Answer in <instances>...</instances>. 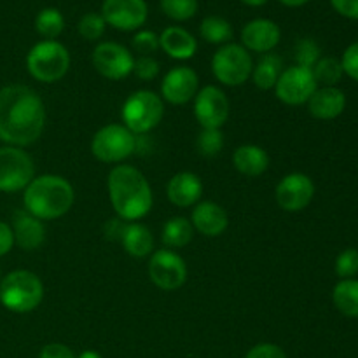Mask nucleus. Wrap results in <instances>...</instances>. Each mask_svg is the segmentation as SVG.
Returning <instances> with one entry per match:
<instances>
[{"mask_svg":"<svg viewBox=\"0 0 358 358\" xmlns=\"http://www.w3.org/2000/svg\"><path fill=\"white\" fill-rule=\"evenodd\" d=\"M45 105L31 87L13 84L0 90V142L27 147L41 138Z\"/></svg>","mask_w":358,"mask_h":358,"instance_id":"nucleus-1","label":"nucleus"},{"mask_svg":"<svg viewBox=\"0 0 358 358\" xmlns=\"http://www.w3.org/2000/svg\"><path fill=\"white\" fill-rule=\"evenodd\" d=\"M107 189L110 205L124 222H136L152 210L154 194L149 180L131 164H119L108 171Z\"/></svg>","mask_w":358,"mask_h":358,"instance_id":"nucleus-2","label":"nucleus"},{"mask_svg":"<svg viewBox=\"0 0 358 358\" xmlns=\"http://www.w3.org/2000/svg\"><path fill=\"white\" fill-rule=\"evenodd\" d=\"M76 192L72 184L59 175H41L28 184L23 205L30 215L38 220H55L70 212Z\"/></svg>","mask_w":358,"mask_h":358,"instance_id":"nucleus-3","label":"nucleus"},{"mask_svg":"<svg viewBox=\"0 0 358 358\" xmlns=\"http://www.w3.org/2000/svg\"><path fill=\"white\" fill-rule=\"evenodd\" d=\"M44 299V285L35 273L16 269L0 282V303L13 313H30Z\"/></svg>","mask_w":358,"mask_h":358,"instance_id":"nucleus-4","label":"nucleus"},{"mask_svg":"<svg viewBox=\"0 0 358 358\" xmlns=\"http://www.w3.org/2000/svg\"><path fill=\"white\" fill-rule=\"evenodd\" d=\"M27 69L38 83H58L70 69L69 49L58 41L37 42L27 55Z\"/></svg>","mask_w":358,"mask_h":358,"instance_id":"nucleus-5","label":"nucleus"},{"mask_svg":"<svg viewBox=\"0 0 358 358\" xmlns=\"http://www.w3.org/2000/svg\"><path fill=\"white\" fill-rule=\"evenodd\" d=\"M122 122L133 135H143L159 126L164 117L163 98L149 90H138L122 105Z\"/></svg>","mask_w":358,"mask_h":358,"instance_id":"nucleus-6","label":"nucleus"},{"mask_svg":"<svg viewBox=\"0 0 358 358\" xmlns=\"http://www.w3.org/2000/svg\"><path fill=\"white\" fill-rule=\"evenodd\" d=\"M254 59L241 44H224L212 58L213 77L224 86H243L252 77Z\"/></svg>","mask_w":358,"mask_h":358,"instance_id":"nucleus-7","label":"nucleus"},{"mask_svg":"<svg viewBox=\"0 0 358 358\" xmlns=\"http://www.w3.org/2000/svg\"><path fill=\"white\" fill-rule=\"evenodd\" d=\"M136 149V135L124 124H107L94 133L91 154L101 163H122Z\"/></svg>","mask_w":358,"mask_h":358,"instance_id":"nucleus-8","label":"nucleus"},{"mask_svg":"<svg viewBox=\"0 0 358 358\" xmlns=\"http://www.w3.org/2000/svg\"><path fill=\"white\" fill-rule=\"evenodd\" d=\"M35 178V164L21 147H0V192L24 191Z\"/></svg>","mask_w":358,"mask_h":358,"instance_id":"nucleus-9","label":"nucleus"},{"mask_svg":"<svg viewBox=\"0 0 358 358\" xmlns=\"http://www.w3.org/2000/svg\"><path fill=\"white\" fill-rule=\"evenodd\" d=\"M317 90L318 84L315 80L313 70L299 65L283 70L275 86L276 98L282 103L290 105V107H299V105L308 103V100L313 96Z\"/></svg>","mask_w":358,"mask_h":358,"instance_id":"nucleus-10","label":"nucleus"},{"mask_svg":"<svg viewBox=\"0 0 358 358\" xmlns=\"http://www.w3.org/2000/svg\"><path fill=\"white\" fill-rule=\"evenodd\" d=\"M149 278L157 289L171 292L180 289L187 280V264L177 252L156 250L150 255Z\"/></svg>","mask_w":358,"mask_h":358,"instance_id":"nucleus-11","label":"nucleus"},{"mask_svg":"<svg viewBox=\"0 0 358 358\" xmlns=\"http://www.w3.org/2000/svg\"><path fill=\"white\" fill-rule=\"evenodd\" d=\"M93 66L101 77L110 80L126 79L129 73H133L135 65V56L131 55L128 48L117 42H100L94 48Z\"/></svg>","mask_w":358,"mask_h":358,"instance_id":"nucleus-12","label":"nucleus"},{"mask_svg":"<svg viewBox=\"0 0 358 358\" xmlns=\"http://www.w3.org/2000/svg\"><path fill=\"white\" fill-rule=\"evenodd\" d=\"M196 121L203 129H220L229 117V100L217 86H206L194 96Z\"/></svg>","mask_w":358,"mask_h":358,"instance_id":"nucleus-13","label":"nucleus"},{"mask_svg":"<svg viewBox=\"0 0 358 358\" xmlns=\"http://www.w3.org/2000/svg\"><path fill=\"white\" fill-rule=\"evenodd\" d=\"M101 16L115 30L133 31L143 27L149 16L145 0H103Z\"/></svg>","mask_w":358,"mask_h":358,"instance_id":"nucleus-14","label":"nucleus"},{"mask_svg":"<svg viewBox=\"0 0 358 358\" xmlns=\"http://www.w3.org/2000/svg\"><path fill=\"white\" fill-rule=\"evenodd\" d=\"M315 196V184L308 175L289 173L278 182L275 189L276 205L283 212L296 213L306 208Z\"/></svg>","mask_w":358,"mask_h":358,"instance_id":"nucleus-15","label":"nucleus"},{"mask_svg":"<svg viewBox=\"0 0 358 358\" xmlns=\"http://www.w3.org/2000/svg\"><path fill=\"white\" fill-rule=\"evenodd\" d=\"M199 77L191 66H173L161 83V98L171 105H185L198 94Z\"/></svg>","mask_w":358,"mask_h":358,"instance_id":"nucleus-16","label":"nucleus"},{"mask_svg":"<svg viewBox=\"0 0 358 358\" xmlns=\"http://www.w3.org/2000/svg\"><path fill=\"white\" fill-rule=\"evenodd\" d=\"M282 38V30L278 24L266 17L248 21L241 30V45L248 52H259V55H268Z\"/></svg>","mask_w":358,"mask_h":358,"instance_id":"nucleus-17","label":"nucleus"},{"mask_svg":"<svg viewBox=\"0 0 358 358\" xmlns=\"http://www.w3.org/2000/svg\"><path fill=\"white\" fill-rule=\"evenodd\" d=\"M191 224L194 231L206 238H217L229 226L227 212L215 201H201L194 205L191 215Z\"/></svg>","mask_w":358,"mask_h":358,"instance_id":"nucleus-18","label":"nucleus"},{"mask_svg":"<svg viewBox=\"0 0 358 358\" xmlns=\"http://www.w3.org/2000/svg\"><path fill=\"white\" fill-rule=\"evenodd\" d=\"M166 194L171 205L178 208H189L198 205L203 196V182L192 171H180L173 175L166 185Z\"/></svg>","mask_w":358,"mask_h":358,"instance_id":"nucleus-19","label":"nucleus"},{"mask_svg":"<svg viewBox=\"0 0 358 358\" xmlns=\"http://www.w3.org/2000/svg\"><path fill=\"white\" fill-rule=\"evenodd\" d=\"M346 108V94L336 86H322L308 100V110L315 119L331 121L339 117Z\"/></svg>","mask_w":358,"mask_h":358,"instance_id":"nucleus-20","label":"nucleus"},{"mask_svg":"<svg viewBox=\"0 0 358 358\" xmlns=\"http://www.w3.org/2000/svg\"><path fill=\"white\" fill-rule=\"evenodd\" d=\"M13 234L14 243L20 248L27 252L37 250L45 241V226L42 220L23 210V212L14 213Z\"/></svg>","mask_w":358,"mask_h":358,"instance_id":"nucleus-21","label":"nucleus"},{"mask_svg":"<svg viewBox=\"0 0 358 358\" xmlns=\"http://www.w3.org/2000/svg\"><path fill=\"white\" fill-rule=\"evenodd\" d=\"M159 49L173 59H191L198 51V41L182 27H168L159 35Z\"/></svg>","mask_w":358,"mask_h":358,"instance_id":"nucleus-22","label":"nucleus"},{"mask_svg":"<svg viewBox=\"0 0 358 358\" xmlns=\"http://www.w3.org/2000/svg\"><path fill=\"white\" fill-rule=\"evenodd\" d=\"M122 247L131 257L143 259L152 254L154 250V236L147 226L140 222L122 224L121 234H119Z\"/></svg>","mask_w":358,"mask_h":358,"instance_id":"nucleus-23","label":"nucleus"},{"mask_svg":"<svg viewBox=\"0 0 358 358\" xmlns=\"http://www.w3.org/2000/svg\"><path fill=\"white\" fill-rule=\"evenodd\" d=\"M233 164L241 175L247 177H261L269 168V156L262 147L254 143L240 145L233 154Z\"/></svg>","mask_w":358,"mask_h":358,"instance_id":"nucleus-24","label":"nucleus"},{"mask_svg":"<svg viewBox=\"0 0 358 358\" xmlns=\"http://www.w3.org/2000/svg\"><path fill=\"white\" fill-rule=\"evenodd\" d=\"M283 72V59L278 55H262L259 62L254 65L252 70V80H254L255 87L262 91L275 90L276 83H278L280 76Z\"/></svg>","mask_w":358,"mask_h":358,"instance_id":"nucleus-25","label":"nucleus"},{"mask_svg":"<svg viewBox=\"0 0 358 358\" xmlns=\"http://www.w3.org/2000/svg\"><path fill=\"white\" fill-rule=\"evenodd\" d=\"M332 303L345 317L358 318V280H341L332 290Z\"/></svg>","mask_w":358,"mask_h":358,"instance_id":"nucleus-26","label":"nucleus"},{"mask_svg":"<svg viewBox=\"0 0 358 358\" xmlns=\"http://www.w3.org/2000/svg\"><path fill=\"white\" fill-rule=\"evenodd\" d=\"M194 236V227L191 220L185 217H171L163 227L161 240L168 248H184L187 247Z\"/></svg>","mask_w":358,"mask_h":358,"instance_id":"nucleus-27","label":"nucleus"},{"mask_svg":"<svg viewBox=\"0 0 358 358\" xmlns=\"http://www.w3.org/2000/svg\"><path fill=\"white\" fill-rule=\"evenodd\" d=\"M199 35L208 44L224 45L229 44V41L233 38V27L226 17L206 16L199 24Z\"/></svg>","mask_w":358,"mask_h":358,"instance_id":"nucleus-28","label":"nucleus"},{"mask_svg":"<svg viewBox=\"0 0 358 358\" xmlns=\"http://www.w3.org/2000/svg\"><path fill=\"white\" fill-rule=\"evenodd\" d=\"M65 28V17L55 7H45L35 17V30L38 35L44 37V41H56Z\"/></svg>","mask_w":358,"mask_h":358,"instance_id":"nucleus-29","label":"nucleus"},{"mask_svg":"<svg viewBox=\"0 0 358 358\" xmlns=\"http://www.w3.org/2000/svg\"><path fill=\"white\" fill-rule=\"evenodd\" d=\"M311 70H313L317 84H322V86H336L345 73L341 62L338 58H332V56L320 58Z\"/></svg>","mask_w":358,"mask_h":358,"instance_id":"nucleus-30","label":"nucleus"},{"mask_svg":"<svg viewBox=\"0 0 358 358\" xmlns=\"http://www.w3.org/2000/svg\"><path fill=\"white\" fill-rule=\"evenodd\" d=\"M164 16L173 21H187L198 13V0H159Z\"/></svg>","mask_w":358,"mask_h":358,"instance_id":"nucleus-31","label":"nucleus"},{"mask_svg":"<svg viewBox=\"0 0 358 358\" xmlns=\"http://www.w3.org/2000/svg\"><path fill=\"white\" fill-rule=\"evenodd\" d=\"M105 27H107V23H105L101 14L87 13L77 23V31L86 41H98V38L103 37Z\"/></svg>","mask_w":358,"mask_h":358,"instance_id":"nucleus-32","label":"nucleus"},{"mask_svg":"<svg viewBox=\"0 0 358 358\" xmlns=\"http://www.w3.org/2000/svg\"><path fill=\"white\" fill-rule=\"evenodd\" d=\"M196 147L203 157H215L224 149L222 131L220 129H201Z\"/></svg>","mask_w":358,"mask_h":358,"instance_id":"nucleus-33","label":"nucleus"},{"mask_svg":"<svg viewBox=\"0 0 358 358\" xmlns=\"http://www.w3.org/2000/svg\"><path fill=\"white\" fill-rule=\"evenodd\" d=\"M336 275L343 280H350L358 275V250L346 248L336 259Z\"/></svg>","mask_w":358,"mask_h":358,"instance_id":"nucleus-34","label":"nucleus"},{"mask_svg":"<svg viewBox=\"0 0 358 358\" xmlns=\"http://www.w3.org/2000/svg\"><path fill=\"white\" fill-rule=\"evenodd\" d=\"M320 59V48L311 38H303L297 42L296 45V65L306 66V69H313L315 63Z\"/></svg>","mask_w":358,"mask_h":358,"instance_id":"nucleus-35","label":"nucleus"},{"mask_svg":"<svg viewBox=\"0 0 358 358\" xmlns=\"http://www.w3.org/2000/svg\"><path fill=\"white\" fill-rule=\"evenodd\" d=\"M131 44L140 56H152L159 51V35L150 30H140L135 34Z\"/></svg>","mask_w":358,"mask_h":358,"instance_id":"nucleus-36","label":"nucleus"},{"mask_svg":"<svg viewBox=\"0 0 358 358\" xmlns=\"http://www.w3.org/2000/svg\"><path fill=\"white\" fill-rule=\"evenodd\" d=\"M133 73L140 80H152L159 73V63L152 56H138L135 59V65H133Z\"/></svg>","mask_w":358,"mask_h":358,"instance_id":"nucleus-37","label":"nucleus"},{"mask_svg":"<svg viewBox=\"0 0 358 358\" xmlns=\"http://www.w3.org/2000/svg\"><path fill=\"white\" fill-rule=\"evenodd\" d=\"M341 66L343 72H345L346 76L352 77L353 80L358 83V42H353V44L348 45L346 51L343 52Z\"/></svg>","mask_w":358,"mask_h":358,"instance_id":"nucleus-38","label":"nucleus"},{"mask_svg":"<svg viewBox=\"0 0 358 358\" xmlns=\"http://www.w3.org/2000/svg\"><path fill=\"white\" fill-rule=\"evenodd\" d=\"M245 358H287V355L280 346L271 345V343H261V345H255Z\"/></svg>","mask_w":358,"mask_h":358,"instance_id":"nucleus-39","label":"nucleus"},{"mask_svg":"<svg viewBox=\"0 0 358 358\" xmlns=\"http://www.w3.org/2000/svg\"><path fill=\"white\" fill-rule=\"evenodd\" d=\"M38 358H76V355L69 346L62 345V343H51L41 350Z\"/></svg>","mask_w":358,"mask_h":358,"instance_id":"nucleus-40","label":"nucleus"},{"mask_svg":"<svg viewBox=\"0 0 358 358\" xmlns=\"http://www.w3.org/2000/svg\"><path fill=\"white\" fill-rule=\"evenodd\" d=\"M332 7L348 20H358V0H331Z\"/></svg>","mask_w":358,"mask_h":358,"instance_id":"nucleus-41","label":"nucleus"},{"mask_svg":"<svg viewBox=\"0 0 358 358\" xmlns=\"http://www.w3.org/2000/svg\"><path fill=\"white\" fill-rule=\"evenodd\" d=\"M14 247L13 227L0 220V257L9 254Z\"/></svg>","mask_w":358,"mask_h":358,"instance_id":"nucleus-42","label":"nucleus"},{"mask_svg":"<svg viewBox=\"0 0 358 358\" xmlns=\"http://www.w3.org/2000/svg\"><path fill=\"white\" fill-rule=\"evenodd\" d=\"M280 2L287 7H301L304 6V3L310 2V0H280Z\"/></svg>","mask_w":358,"mask_h":358,"instance_id":"nucleus-43","label":"nucleus"},{"mask_svg":"<svg viewBox=\"0 0 358 358\" xmlns=\"http://www.w3.org/2000/svg\"><path fill=\"white\" fill-rule=\"evenodd\" d=\"M240 2H243L245 6H250V7H261L264 6V3H268L269 0H240Z\"/></svg>","mask_w":358,"mask_h":358,"instance_id":"nucleus-44","label":"nucleus"},{"mask_svg":"<svg viewBox=\"0 0 358 358\" xmlns=\"http://www.w3.org/2000/svg\"><path fill=\"white\" fill-rule=\"evenodd\" d=\"M76 358H103V357H101L98 352H93V350H86V352H83L79 357H76Z\"/></svg>","mask_w":358,"mask_h":358,"instance_id":"nucleus-45","label":"nucleus"}]
</instances>
